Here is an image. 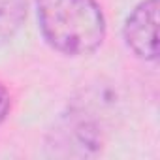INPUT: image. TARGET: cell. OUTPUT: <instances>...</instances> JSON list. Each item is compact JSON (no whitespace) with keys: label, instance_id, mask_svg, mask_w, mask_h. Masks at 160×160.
Wrapping results in <instances>:
<instances>
[{"label":"cell","instance_id":"obj_3","mask_svg":"<svg viewBox=\"0 0 160 160\" xmlns=\"http://www.w3.org/2000/svg\"><path fill=\"white\" fill-rule=\"evenodd\" d=\"M158 0H141L124 21L122 36L128 49L141 60L158 58Z\"/></svg>","mask_w":160,"mask_h":160},{"label":"cell","instance_id":"obj_5","mask_svg":"<svg viewBox=\"0 0 160 160\" xmlns=\"http://www.w3.org/2000/svg\"><path fill=\"white\" fill-rule=\"evenodd\" d=\"M10 109H12V96L8 92V89L0 83V124L8 119Z\"/></svg>","mask_w":160,"mask_h":160},{"label":"cell","instance_id":"obj_2","mask_svg":"<svg viewBox=\"0 0 160 160\" xmlns=\"http://www.w3.org/2000/svg\"><path fill=\"white\" fill-rule=\"evenodd\" d=\"M104 134L98 121L81 108H70L60 115L47 136V152L62 158H87L102 151Z\"/></svg>","mask_w":160,"mask_h":160},{"label":"cell","instance_id":"obj_1","mask_svg":"<svg viewBox=\"0 0 160 160\" xmlns=\"http://www.w3.org/2000/svg\"><path fill=\"white\" fill-rule=\"evenodd\" d=\"M43 40L60 55H92L106 38V19L96 0H36Z\"/></svg>","mask_w":160,"mask_h":160},{"label":"cell","instance_id":"obj_4","mask_svg":"<svg viewBox=\"0 0 160 160\" xmlns=\"http://www.w3.org/2000/svg\"><path fill=\"white\" fill-rule=\"evenodd\" d=\"M27 19V0H0V47L15 38Z\"/></svg>","mask_w":160,"mask_h":160}]
</instances>
